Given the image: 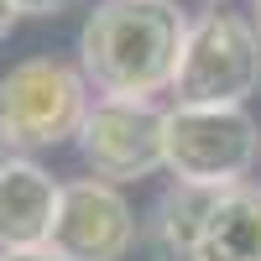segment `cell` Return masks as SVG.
Returning <instances> with one entry per match:
<instances>
[{
  "mask_svg": "<svg viewBox=\"0 0 261 261\" xmlns=\"http://www.w3.org/2000/svg\"><path fill=\"white\" fill-rule=\"evenodd\" d=\"M188 37L178 0H99L79 27V73L99 99H151L172 89Z\"/></svg>",
  "mask_w": 261,
  "mask_h": 261,
  "instance_id": "1",
  "label": "cell"
},
{
  "mask_svg": "<svg viewBox=\"0 0 261 261\" xmlns=\"http://www.w3.org/2000/svg\"><path fill=\"white\" fill-rule=\"evenodd\" d=\"M261 89V37L246 11L209 6L188 21L183 58L172 73V105L183 110H235Z\"/></svg>",
  "mask_w": 261,
  "mask_h": 261,
  "instance_id": "2",
  "label": "cell"
},
{
  "mask_svg": "<svg viewBox=\"0 0 261 261\" xmlns=\"http://www.w3.org/2000/svg\"><path fill=\"white\" fill-rule=\"evenodd\" d=\"M261 157V125L246 105L235 110H162V167L183 188H235Z\"/></svg>",
  "mask_w": 261,
  "mask_h": 261,
  "instance_id": "3",
  "label": "cell"
},
{
  "mask_svg": "<svg viewBox=\"0 0 261 261\" xmlns=\"http://www.w3.org/2000/svg\"><path fill=\"white\" fill-rule=\"evenodd\" d=\"M89 105V79L63 58H21L0 73V125L16 151L79 141Z\"/></svg>",
  "mask_w": 261,
  "mask_h": 261,
  "instance_id": "4",
  "label": "cell"
},
{
  "mask_svg": "<svg viewBox=\"0 0 261 261\" xmlns=\"http://www.w3.org/2000/svg\"><path fill=\"white\" fill-rule=\"evenodd\" d=\"M79 157L99 183H136L162 167V110L151 99H94L79 125Z\"/></svg>",
  "mask_w": 261,
  "mask_h": 261,
  "instance_id": "5",
  "label": "cell"
},
{
  "mask_svg": "<svg viewBox=\"0 0 261 261\" xmlns=\"http://www.w3.org/2000/svg\"><path fill=\"white\" fill-rule=\"evenodd\" d=\"M136 241H141V220L115 183L73 178L58 188L47 251H58L63 261H125Z\"/></svg>",
  "mask_w": 261,
  "mask_h": 261,
  "instance_id": "6",
  "label": "cell"
},
{
  "mask_svg": "<svg viewBox=\"0 0 261 261\" xmlns=\"http://www.w3.org/2000/svg\"><path fill=\"white\" fill-rule=\"evenodd\" d=\"M58 188L47 167H37L32 157H16L0 172V256L6 251H42L53 235L58 214Z\"/></svg>",
  "mask_w": 261,
  "mask_h": 261,
  "instance_id": "7",
  "label": "cell"
},
{
  "mask_svg": "<svg viewBox=\"0 0 261 261\" xmlns=\"http://www.w3.org/2000/svg\"><path fill=\"white\" fill-rule=\"evenodd\" d=\"M188 261H261V183L209 193Z\"/></svg>",
  "mask_w": 261,
  "mask_h": 261,
  "instance_id": "8",
  "label": "cell"
},
{
  "mask_svg": "<svg viewBox=\"0 0 261 261\" xmlns=\"http://www.w3.org/2000/svg\"><path fill=\"white\" fill-rule=\"evenodd\" d=\"M16 16H37V21H47V16H63V11H73L79 0H11Z\"/></svg>",
  "mask_w": 261,
  "mask_h": 261,
  "instance_id": "9",
  "label": "cell"
},
{
  "mask_svg": "<svg viewBox=\"0 0 261 261\" xmlns=\"http://www.w3.org/2000/svg\"><path fill=\"white\" fill-rule=\"evenodd\" d=\"M0 261H63L58 251H47V246H42V251H6V256H0Z\"/></svg>",
  "mask_w": 261,
  "mask_h": 261,
  "instance_id": "10",
  "label": "cell"
},
{
  "mask_svg": "<svg viewBox=\"0 0 261 261\" xmlns=\"http://www.w3.org/2000/svg\"><path fill=\"white\" fill-rule=\"evenodd\" d=\"M16 21H21V16H16V6H11V0H0V42L16 32Z\"/></svg>",
  "mask_w": 261,
  "mask_h": 261,
  "instance_id": "11",
  "label": "cell"
},
{
  "mask_svg": "<svg viewBox=\"0 0 261 261\" xmlns=\"http://www.w3.org/2000/svg\"><path fill=\"white\" fill-rule=\"evenodd\" d=\"M16 157H21V151H16V141L6 136V125H0V172H6V167H11Z\"/></svg>",
  "mask_w": 261,
  "mask_h": 261,
  "instance_id": "12",
  "label": "cell"
},
{
  "mask_svg": "<svg viewBox=\"0 0 261 261\" xmlns=\"http://www.w3.org/2000/svg\"><path fill=\"white\" fill-rule=\"evenodd\" d=\"M251 27H256V37H261V0H251Z\"/></svg>",
  "mask_w": 261,
  "mask_h": 261,
  "instance_id": "13",
  "label": "cell"
}]
</instances>
